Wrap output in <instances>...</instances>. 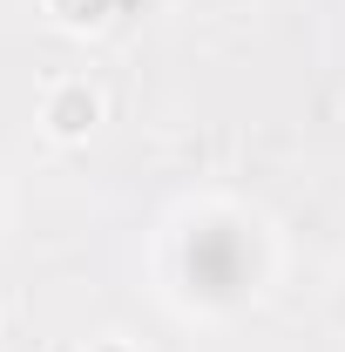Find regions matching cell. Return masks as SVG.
<instances>
[{"label":"cell","mask_w":345,"mask_h":352,"mask_svg":"<svg viewBox=\"0 0 345 352\" xmlns=\"http://www.w3.org/2000/svg\"><path fill=\"white\" fill-rule=\"evenodd\" d=\"M156 278H163V298L183 318L223 325V318H244L271 292L278 237H271L264 210L237 204V197H190L163 223Z\"/></svg>","instance_id":"1"},{"label":"cell","mask_w":345,"mask_h":352,"mask_svg":"<svg viewBox=\"0 0 345 352\" xmlns=\"http://www.w3.org/2000/svg\"><path fill=\"white\" fill-rule=\"evenodd\" d=\"M102 116H109V102H102V88L88 82V75H61V82L41 88V109H34V122H41L47 142H61V149H82L88 135L102 129Z\"/></svg>","instance_id":"2"},{"label":"cell","mask_w":345,"mask_h":352,"mask_svg":"<svg viewBox=\"0 0 345 352\" xmlns=\"http://www.w3.org/2000/svg\"><path fill=\"white\" fill-rule=\"evenodd\" d=\"M149 0H41V14L61 28V34H109V28H122L129 14H142Z\"/></svg>","instance_id":"3"},{"label":"cell","mask_w":345,"mask_h":352,"mask_svg":"<svg viewBox=\"0 0 345 352\" xmlns=\"http://www.w3.org/2000/svg\"><path fill=\"white\" fill-rule=\"evenodd\" d=\"M82 352H142L135 339H122V332H102V339H88Z\"/></svg>","instance_id":"4"},{"label":"cell","mask_w":345,"mask_h":352,"mask_svg":"<svg viewBox=\"0 0 345 352\" xmlns=\"http://www.w3.org/2000/svg\"><path fill=\"white\" fill-rule=\"evenodd\" d=\"M0 223H7V190H0Z\"/></svg>","instance_id":"5"},{"label":"cell","mask_w":345,"mask_h":352,"mask_svg":"<svg viewBox=\"0 0 345 352\" xmlns=\"http://www.w3.org/2000/svg\"><path fill=\"white\" fill-rule=\"evenodd\" d=\"M339 311H345V292H339Z\"/></svg>","instance_id":"6"}]
</instances>
